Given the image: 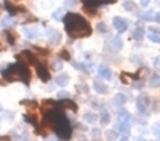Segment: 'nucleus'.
I'll use <instances>...</instances> for the list:
<instances>
[{"instance_id": "nucleus-37", "label": "nucleus", "mask_w": 160, "mask_h": 141, "mask_svg": "<svg viewBox=\"0 0 160 141\" xmlns=\"http://www.w3.org/2000/svg\"><path fill=\"white\" fill-rule=\"evenodd\" d=\"M154 66H155L157 71H160V58H155L154 59Z\"/></svg>"}, {"instance_id": "nucleus-43", "label": "nucleus", "mask_w": 160, "mask_h": 141, "mask_svg": "<svg viewBox=\"0 0 160 141\" xmlns=\"http://www.w3.org/2000/svg\"><path fill=\"white\" fill-rule=\"evenodd\" d=\"M66 5H75V0H66Z\"/></svg>"}, {"instance_id": "nucleus-10", "label": "nucleus", "mask_w": 160, "mask_h": 141, "mask_svg": "<svg viewBox=\"0 0 160 141\" xmlns=\"http://www.w3.org/2000/svg\"><path fill=\"white\" fill-rule=\"evenodd\" d=\"M117 122L130 123V122H131V115H130V112H128V111H125V109L117 111Z\"/></svg>"}, {"instance_id": "nucleus-11", "label": "nucleus", "mask_w": 160, "mask_h": 141, "mask_svg": "<svg viewBox=\"0 0 160 141\" xmlns=\"http://www.w3.org/2000/svg\"><path fill=\"white\" fill-rule=\"evenodd\" d=\"M98 74H99V77H102V79H106V80L112 79V71L108 66H99L98 68Z\"/></svg>"}, {"instance_id": "nucleus-15", "label": "nucleus", "mask_w": 160, "mask_h": 141, "mask_svg": "<svg viewBox=\"0 0 160 141\" xmlns=\"http://www.w3.org/2000/svg\"><path fill=\"white\" fill-rule=\"evenodd\" d=\"M115 128H117V132H120V133H123V135H127V133L130 132V123H123V122H117Z\"/></svg>"}, {"instance_id": "nucleus-45", "label": "nucleus", "mask_w": 160, "mask_h": 141, "mask_svg": "<svg viewBox=\"0 0 160 141\" xmlns=\"http://www.w3.org/2000/svg\"><path fill=\"white\" fill-rule=\"evenodd\" d=\"M136 141H148L146 138H142V136H139V138H136Z\"/></svg>"}, {"instance_id": "nucleus-30", "label": "nucleus", "mask_w": 160, "mask_h": 141, "mask_svg": "<svg viewBox=\"0 0 160 141\" xmlns=\"http://www.w3.org/2000/svg\"><path fill=\"white\" fill-rule=\"evenodd\" d=\"M141 18H142L144 21H152V18H154V11H146Z\"/></svg>"}, {"instance_id": "nucleus-20", "label": "nucleus", "mask_w": 160, "mask_h": 141, "mask_svg": "<svg viewBox=\"0 0 160 141\" xmlns=\"http://www.w3.org/2000/svg\"><path fill=\"white\" fill-rule=\"evenodd\" d=\"M111 122V114L108 111H102L101 112V125H108Z\"/></svg>"}, {"instance_id": "nucleus-46", "label": "nucleus", "mask_w": 160, "mask_h": 141, "mask_svg": "<svg viewBox=\"0 0 160 141\" xmlns=\"http://www.w3.org/2000/svg\"><path fill=\"white\" fill-rule=\"evenodd\" d=\"M0 141H8V138H0Z\"/></svg>"}, {"instance_id": "nucleus-24", "label": "nucleus", "mask_w": 160, "mask_h": 141, "mask_svg": "<svg viewBox=\"0 0 160 141\" xmlns=\"http://www.w3.org/2000/svg\"><path fill=\"white\" fill-rule=\"evenodd\" d=\"M13 18L11 16H7V18H3L2 21H0V24H2V28H10V26H13Z\"/></svg>"}, {"instance_id": "nucleus-29", "label": "nucleus", "mask_w": 160, "mask_h": 141, "mask_svg": "<svg viewBox=\"0 0 160 141\" xmlns=\"http://www.w3.org/2000/svg\"><path fill=\"white\" fill-rule=\"evenodd\" d=\"M74 66H75L77 69H82V71H85V72H88V71H90V66H87L85 63H75Z\"/></svg>"}, {"instance_id": "nucleus-19", "label": "nucleus", "mask_w": 160, "mask_h": 141, "mask_svg": "<svg viewBox=\"0 0 160 141\" xmlns=\"http://www.w3.org/2000/svg\"><path fill=\"white\" fill-rule=\"evenodd\" d=\"M125 101H127V98H125V95H122V93H117V95L114 96V103H115L117 106L125 104Z\"/></svg>"}, {"instance_id": "nucleus-34", "label": "nucleus", "mask_w": 160, "mask_h": 141, "mask_svg": "<svg viewBox=\"0 0 160 141\" xmlns=\"http://www.w3.org/2000/svg\"><path fill=\"white\" fill-rule=\"evenodd\" d=\"M152 132H154V135H155L157 138H160V125H155Z\"/></svg>"}, {"instance_id": "nucleus-5", "label": "nucleus", "mask_w": 160, "mask_h": 141, "mask_svg": "<svg viewBox=\"0 0 160 141\" xmlns=\"http://www.w3.org/2000/svg\"><path fill=\"white\" fill-rule=\"evenodd\" d=\"M18 59L19 61H22L21 64H35L37 61H35V56H34V53L32 51H29V50H24V51H21V53L18 55Z\"/></svg>"}, {"instance_id": "nucleus-44", "label": "nucleus", "mask_w": 160, "mask_h": 141, "mask_svg": "<svg viewBox=\"0 0 160 141\" xmlns=\"http://www.w3.org/2000/svg\"><path fill=\"white\" fill-rule=\"evenodd\" d=\"M15 141H28V139L22 138V136H16V138H15Z\"/></svg>"}, {"instance_id": "nucleus-18", "label": "nucleus", "mask_w": 160, "mask_h": 141, "mask_svg": "<svg viewBox=\"0 0 160 141\" xmlns=\"http://www.w3.org/2000/svg\"><path fill=\"white\" fill-rule=\"evenodd\" d=\"M106 139L117 141V139H118V132H117V130H108V132H106Z\"/></svg>"}, {"instance_id": "nucleus-13", "label": "nucleus", "mask_w": 160, "mask_h": 141, "mask_svg": "<svg viewBox=\"0 0 160 141\" xmlns=\"http://www.w3.org/2000/svg\"><path fill=\"white\" fill-rule=\"evenodd\" d=\"M93 88H95L98 93H101V95L108 93V87H106V83H102L101 80H95V82H93Z\"/></svg>"}, {"instance_id": "nucleus-25", "label": "nucleus", "mask_w": 160, "mask_h": 141, "mask_svg": "<svg viewBox=\"0 0 160 141\" xmlns=\"http://www.w3.org/2000/svg\"><path fill=\"white\" fill-rule=\"evenodd\" d=\"M5 37H7L8 43H11V45H13V43L16 42V35L13 34V32H10V31H7V32H5Z\"/></svg>"}, {"instance_id": "nucleus-7", "label": "nucleus", "mask_w": 160, "mask_h": 141, "mask_svg": "<svg viewBox=\"0 0 160 141\" xmlns=\"http://www.w3.org/2000/svg\"><path fill=\"white\" fill-rule=\"evenodd\" d=\"M35 66H37V74H38V77H40V80L48 82V80H50V72H48V69L45 68V64L35 63Z\"/></svg>"}, {"instance_id": "nucleus-2", "label": "nucleus", "mask_w": 160, "mask_h": 141, "mask_svg": "<svg viewBox=\"0 0 160 141\" xmlns=\"http://www.w3.org/2000/svg\"><path fill=\"white\" fill-rule=\"evenodd\" d=\"M47 119L51 122L53 128H55V132L58 133L59 138H62V139H69L71 138L72 128H71V123H69L68 117H66L62 112H59L56 109H51V111L47 112Z\"/></svg>"}, {"instance_id": "nucleus-3", "label": "nucleus", "mask_w": 160, "mask_h": 141, "mask_svg": "<svg viewBox=\"0 0 160 141\" xmlns=\"http://www.w3.org/2000/svg\"><path fill=\"white\" fill-rule=\"evenodd\" d=\"M2 74H3V79L8 80V82H15V80H19L22 83H29L31 82V72L21 63L11 64V66H8Z\"/></svg>"}, {"instance_id": "nucleus-21", "label": "nucleus", "mask_w": 160, "mask_h": 141, "mask_svg": "<svg viewBox=\"0 0 160 141\" xmlns=\"http://www.w3.org/2000/svg\"><path fill=\"white\" fill-rule=\"evenodd\" d=\"M53 19H56V21H61L62 18H64V8H58V10H55V13H53Z\"/></svg>"}, {"instance_id": "nucleus-32", "label": "nucleus", "mask_w": 160, "mask_h": 141, "mask_svg": "<svg viewBox=\"0 0 160 141\" xmlns=\"http://www.w3.org/2000/svg\"><path fill=\"white\" fill-rule=\"evenodd\" d=\"M58 98L62 99V98H69V92H66V90H61V92L58 93Z\"/></svg>"}, {"instance_id": "nucleus-35", "label": "nucleus", "mask_w": 160, "mask_h": 141, "mask_svg": "<svg viewBox=\"0 0 160 141\" xmlns=\"http://www.w3.org/2000/svg\"><path fill=\"white\" fill-rule=\"evenodd\" d=\"M62 68V64H61V61H56V63H53V69H56V71H59Z\"/></svg>"}, {"instance_id": "nucleus-23", "label": "nucleus", "mask_w": 160, "mask_h": 141, "mask_svg": "<svg viewBox=\"0 0 160 141\" xmlns=\"http://www.w3.org/2000/svg\"><path fill=\"white\" fill-rule=\"evenodd\" d=\"M148 38H149L152 43H160V32H151L148 35Z\"/></svg>"}, {"instance_id": "nucleus-38", "label": "nucleus", "mask_w": 160, "mask_h": 141, "mask_svg": "<svg viewBox=\"0 0 160 141\" xmlns=\"http://www.w3.org/2000/svg\"><path fill=\"white\" fill-rule=\"evenodd\" d=\"M78 92L87 93V92H88V90H87V85H83V83H82V85H78Z\"/></svg>"}, {"instance_id": "nucleus-8", "label": "nucleus", "mask_w": 160, "mask_h": 141, "mask_svg": "<svg viewBox=\"0 0 160 141\" xmlns=\"http://www.w3.org/2000/svg\"><path fill=\"white\" fill-rule=\"evenodd\" d=\"M47 35H48V42L51 45H58L61 42V34L56 29H48L47 31Z\"/></svg>"}, {"instance_id": "nucleus-41", "label": "nucleus", "mask_w": 160, "mask_h": 141, "mask_svg": "<svg viewBox=\"0 0 160 141\" xmlns=\"http://www.w3.org/2000/svg\"><path fill=\"white\" fill-rule=\"evenodd\" d=\"M91 135L95 136V138H98V136H99V130H93V132H91Z\"/></svg>"}, {"instance_id": "nucleus-33", "label": "nucleus", "mask_w": 160, "mask_h": 141, "mask_svg": "<svg viewBox=\"0 0 160 141\" xmlns=\"http://www.w3.org/2000/svg\"><path fill=\"white\" fill-rule=\"evenodd\" d=\"M24 119L28 120V122H31V123H34V125H37V120H35V119L32 117L31 114H28V115H24Z\"/></svg>"}, {"instance_id": "nucleus-6", "label": "nucleus", "mask_w": 160, "mask_h": 141, "mask_svg": "<svg viewBox=\"0 0 160 141\" xmlns=\"http://www.w3.org/2000/svg\"><path fill=\"white\" fill-rule=\"evenodd\" d=\"M112 24H114V28L117 29V32H118V34H122V32H125V31L128 29V23H127L123 18L115 16V18L112 19Z\"/></svg>"}, {"instance_id": "nucleus-47", "label": "nucleus", "mask_w": 160, "mask_h": 141, "mask_svg": "<svg viewBox=\"0 0 160 141\" xmlns=\"http://www.w3.org/2000/svg\"><path fill=\"white\" fill-rule=\"evenodd\" d=\"M48 141H55V139H48Z\"/></svg>"}, {"instance_id": "nucleus-28", "label": "nucleus", "mask_w": 160, "mask_h": 141, "mask_svg": "<svg viewBox=\"0 0 160 141\" xmlns=\"http://www.w3.org/2000/svg\"><path fill=\"white\" fill-rule=\"evenodd\" d=\"M149 83H151V87H160V75H154Z\"/></svg>"}, {"instance_id": "nucleus-1", "label": "nucleus", "mask_w": 160, "mask_h": 141, "mask_svg": "<svg viewBox=\"0 0 160 141\" xmlns=\"http://www.w3.org/2000/svg\"><path fill=\"white\" fill-rule=\"evenodd\" d=\"M62 21L66 24V31L72 38H82L91 34V26L88 24V21L77 13H66Z\"/></svg>"}, {"instance_id": "nucleus-9", "label": "nucleus", "mask_w": 160, "mask_h": 141, "mask_svg": "<svg viewBox=\"0 0 160 141\" xmlns=\"http://www.w3.org/2000/svg\"><path fill=\"white\" fill-rule=\"evenodd\" d=\"M149 98L148 96H139L138 98V111L144 115H148V104H149Z\"/></svg>"}, {"instance_id": "nucleus-36", "label": "nucleus", "mask_w": 160, "mask_h": 141, "mask_svg": "<svg viewBox=\"0 0 160 141\" xmlns=\"http://www.w3.org/2000/svg\"><path fill=\"white\" fill-rule=\"evenodd\" d=\"M152 21H155V23H160V11H154V18H152Z\"/></svg>"}, {"instance_id": "nucleus-4", "label": "nucleus", "mask_w": 160, "mask_h": 141, "mask_svg": "<svg viewBox=\"0 0 160 141\" xmlns=\"http://www.w3.org/2000/svg\"><path fill=\"white\" fill-rule=\"evenodd\" d=\"M82 2H83L85 8L91 11L90 15H95V8H96V7L104 5V3H114L115 0H82Z\"/></svg>"}, {"instance_id": "nucleus-22", "label": "nucleus", "mask_w": 160, "mask_h": 141, "mask_svg": "<svg viewBox=\"0 0 160 141\" xmlns=\"http://www.w3.org/2000/svg\"><path fill=\"white\" fill-rule=\"evenodd\" d=\"M83 119H85V122H88V123H95V122L98 120L96 114H93V112H87Z\"/></svg>"}, {"instance_id": "nucleus-39", "label": "nucleus", "mask_w": 160, "mask_h": 141, "mask_svg": "<svg viewBox=\"0 0 160 141\" xmlns=\"http://www.w3.org/2000/svg\"><path fill=\"white\" fill-rule=\"evenodd\" d=\"M139 3H141V7H148L151 3V0H139Z\"/></svg>"}, {"instance_id": "nucleus-31", "label": "nucleus", "mask_w": 160, "mask_h": 141, "mask_svg": "<svg viewBox=\"0 0 160 141\" xmlns=\"http://www.w3.org/2000/svg\"><path fill=\"white\" fill-rule=\"evenodd\" d=\"M98 31H99L101 34H106V32H108V28H106V24H104V23L98 24Z\"/></svg>"}, {"instance_id": "nucleus-12", "label": "nucleus", "mask_w": 160, "mask_h": 141, "mask_svg": "<svg viewBox=\"0 0 160 141\" xmlns=\"http://www.w3.org/2000/svg\"><path fill=\"white\" fill-rule=\"evenodd\" d=\"M22 32H24V35L28 37V38H35V37L38 35V29L35 28V26H31V28H28V26H26V28L22 29Z\"/></svg>"}, {"instance_id": "nucleus-26", "label": "nucleus", "mask_w": 160, "mask_h": 141, "mask_svg": "<svg viewBox=\"0 0 160 141\" xmlns=\"http://www.w3.org/2000/svg\"><path fill=\"white\" fill-rule=\"evenodd\" d=\"M5 7H7V10L10 11V15H16V13H18V8H16L15 5H11L10 2H5Z\"/></svg>"}, {"instance_id": "nucleus-17", "label": "nucleus", "mask_w": 160, "mask_h": 141, "mask_svg": "<svg viewBox=\"0 0 160 141\" xmlns=\"http://www.w3.org/2000/svg\"><path fill=\"white\" fill-rule=\"evenodd\" d=\"M131 38H135V40H142V38H144V31L141 28L135 29L131 32Z\"/></svg>"}, {"instance_id": "nucleus-14", "label": "nucleus", "mask_w": 160, "mask_h": 141, "mask_svg": "<svg viewBox=\"0 0 160 141\" xmlns=\"http://www.w3.org/2000/svg\"><path fill=\"white\" fill-rule=\"evenodd\" d=\"M55 82L59 85V87H64V85H68L69 83V75L68 74H59L56 79H55Z\"/></svg>"}, {"instance_id": "nucleus-16", "label": "nucleus", "mask_w": 160, "mask_h": 141, "mask_svg": "<svg viewBox=\"0 0 160 141\" xmlns=\"http://www.w3.org/2000/svg\"><path fill=\"white\" fill-rule=\"evenodd\" d=\"M111 45H112V48H114V50H120V48L123 47V42H122V38H120L118 35H115V37H112Z\"/></svg>"}, {"instance_id": "nucleus-27", "label": "nucleus", "mask_w": 160, "mask_h": 141, "mask_svg": "<svg viewBox=\"0 0 160 141\" xmlns=\"http://www.w3.org/2000/svg\"><path fill=\"white\" fill-rule=\"evenodd\" d=\"M123 8L128 10V11H135V10H136V5L133 3V2H130V0H127V2L123 3Z\"/></svg>"}, {"instance_id": "nucleus-42", "label": "nucleus", "mask_w": 160, "mask_h": 141, "mask_svg": "<svg viewBox=\"0 0 160 141\" xmlns=\"http://www.w3.org/2000/svg\"><path fill=\"white\" fill-rule=\"evenodd\" d=\"M118 141H130V138H128L127 135H123L122 138H118Z\"/></svg>"}, {"instance_id": "nucleus-48", "label": "nucleus", "mask_w": 160, "mask_h": 141, "mask_svg": "<svg viewBox=\"0 0 160 141\" xmlns=\"http://www.w3.org/2000/svg\"><path fill=\"white\" fill-rule=\"evenodd\" d=\"M82 141H85V139H82Z\"/></svg>"}, {"instance_id": "nucleus-40", "label": "nucleus", "mask_w": 160, "mask_h": 141, "mask_svg": "<svg viewBox=\"0 0 160 141\" xmlns=\"http://www.w3.org/2000/svg\"><path fill=\"white\" fill-rule=\"evenodd\" d=\"M61 58H62V59H69V53H66V50H62V53H61Z\"/></svg>"}]
</instances>
